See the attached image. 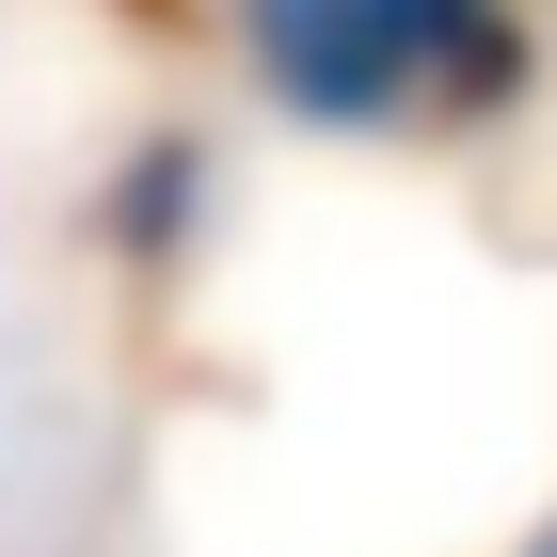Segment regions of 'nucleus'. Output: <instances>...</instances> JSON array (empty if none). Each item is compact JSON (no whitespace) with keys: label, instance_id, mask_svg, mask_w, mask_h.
Returning a JSON list of instances; mask_svg holds the SVG:
<instances>
[{"label":"nucleus","instance_id":"f257e3e1","mask_svg":"<svg viewBox=\"0 0 557 557\" xmlns=\"http://www.w3.org/2000/svg\"><path fill=\"white\" fill-rule=\"evenodd\" d=\"M239 64L319 144H478L542 96L525 0H223Z\"/></svg>","mask_w":557,"mask_h":557},{"label":"nucleus","instance_id":"7ed1b4c3","mask_svg":"<svg viewBox=\"0 0 557 557\" xmlns=\"http://www.w3.org/2000/svg\"><path fill=\"white\" fill-rule=\"evenodd\" d=\"M542 557H557V542H542Z\"/></svg>","mask_w":557,"mask_h":557},{"label":"nucleus","instance_id":"f03ea898","mask_svg":"<svg viewBox=\"0 0 557 557\" xmlns=\"http://www.w3.org/2000/svg\"><path fill=\"white\" fill-rule=\"evenodd\" d=\"M191 208H208V144H191V128H144L128 160H112V191H96V223H112L128 256H175Z\"/></svg>","mask_w":557,"mask_h":557}]
</instances>
